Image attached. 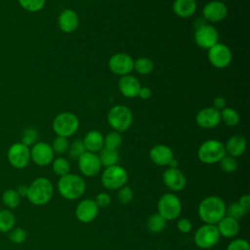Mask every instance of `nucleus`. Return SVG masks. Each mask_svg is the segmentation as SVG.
<instances>
[{"label": "nucleus", "instance_id": "33", "mask_svg": "<svg viewBox=\"0 0 250 250\" xmlns=\"http://www.w3.org/2000/svg\"><path fill=\"white\" fill-rule=\"evenodd\" d=\"M122 144V137L119 132L112 131L104 137V147L110 149H118Z\"/></svg>", "mask_w": 250, "mask_h": 250}, {"label": "nucleus", "instance_id": "5", "mask_svg": "<svg viewBox=\"0 0 250 250\" xmlns=\"http://www.w3.org/2000/svg\"><path fill=\"white\" fill-rule=\"evenodd\" d=\"M226 154L225 145L218 140L203 142L197 150V157L204 164L218 163Z\"/></svg>", "mask_w": 250, "mask_h": 250}, {"label": "nucleus", "instance_id": "18", "mask_svg": "<svg viewBox=\"0 0 250 250\" xmlns=\"http://www.w3.org/2000/svg\"><path fill=\"white\" fill-rule=\"evenodd\" d=\"M162 181L164 185L172 191H180L184 189L187 184L184 173L178 167H169L166 169L162 175Z\"/></svg>", "mask_w": 250, "mask_h": 250}, {"label": "nucleus", "instance_id": "49", "mask_svg": "<svg viewBox=\"0 0 250 250\" xmlns=\"http://www.w3.org/2000/svg\"><path fill=\"white\" fill-rule=\"evenodd\" d=\"M27 186H24V185H22V186H20L19 188H18V189H17V192L19 193V195L20 196H23V197H26V194H27Z\"/></svg>", "mask_w": 250, "mask_h": 250}, {"label": "nucleus", "instance_id": "41", "mask_svg": "<svg viewBox=\"0 0 250 250\" xmlns=\"http://www.w3.org/2000/svg\"><path fill=\"white\" fill-rule=\"evenodd\" d=\"M27 233L21 228H13L9 231V238L12 242L16 244H21L26 240Z\"/></svg>", "mask_w": 250, "mask_h": 250}, {"label": "nucleus", "instance_id": "16", "mask_svg": "<svg viewBox=\"0 0 250 250\" xmlns=\"http://www.w3.org/2000/svg\"><path fill=\"white\" fill-rule=\"evenodd\" d=\"M99 214V207L94 199L86 198L78 202L75 207L76 219L84 224L93 222Z\"/></svg>", "mask_w": 250, "mask_h": 250}, {"label": "nucleus", "instance_id": "20", "mask_svg": "<svg viewBox=\"0 0 250 250\" xmlns=\"http://www.w3.org/2000/svg\"><path fill=\"white\" fill-rule=\"evenodd\" d=\"M149 158L157 166H166L174 158V153L168 146L159 144L150 148Z\"/></svg>", "mask_w": 250, "mask_h": 250}, {"label": "nucleus", "instance_id": "42", "mask_svg": "<svg viewBox=\"0 0 250 250\" xmlns=\"http://www.w3.org/2000/svg\"><path fill=\"white\" fill-rule=\"evenodd\" d=\"M37 138H38V134L34 128H26L22 133L21 143H22L27 146H33L35 143H37L36 142Z\"/></svg>", "mask_w": 250, "mask_h": 250}, {"label": "nucleus", "instance_id": "37", "mask_svg": "<svg viewBox=\"0 0 250 250\" xmlns=\"http://www.w3.org/2000/svg\"><path fill=\"white\" fill-rule=\"evenodd\" d=\"M85 151H86V148L84 146L82 140H75L74 142H72V144L69 145V147L67 150L68 156L72 160H77Z\"/></svg>", "mask_w": 250, "mask_h": 250}, {"label": "nucleus", "instance_id": "23", "mask_svg": "<svg viewBox=\"0 0 250 250\" xmlns=\"http://www.w3.org/2000/svg\"><path fill=\"white\" fill-rule=\"evenodd\" d=\"M216 227L218 229L220 235L227 238L234 237L239 232L238 221L227 215L216 225Z\"/></svg>", "mask_w": 250, "mask_h": 250}, {"label": "nucleus", "instance_id": "9", "mask_svg": "<svg viewBox=\"0 0 250 250\" xmlns=\"http://www.w3.org/2000/svg\"><path fill=\"white\" fill-rule=\"evenodd\" d=\"M220 237L221 235L216 225L204 224L196 229L193 240L198 248L210 249L219 242Z\"/></svg>", "mask_w": 250, "mask_h": 250}, {"label": "nucleus", "instance_id": "26", "mask_svg": "<svg viewBox=\"0 0 250 250\" xmlns=\"http://www.w3.org/2000/svg\"><path fill=\"white\" fill-rule=\"evenodd\" d=\"M196 8L195 0H175L173 3V12L183 19L191 17L195 13Z\"/></svg>", "mask_w": 250, "mask_h": 250}, {"label": "nucleus", "instance_id": "21", "mask_svg": "<svg viewBox=\"0 0 250 250\" xmlns=\"http://www.w3.org/2000/svg\"><path fill=\"white\" fill-rule=\"evenodd\" d=\"M141 87L142 86L139 80L131 74L120 76V79L118 81V89L120 93L126 98L131 99L138 97Z\"/></svg>", "mask_w": 250, "mask_h": 250}, {"label": "nucleus", "instance_id": "38", "mask_svg": "<svg viewBox=\"0 0 250 250\" xmlns=\"http://www.w3.org/2000/svg\"><path fill=\"white\" fill-rule=\"evenodd\" d=\"M220 166L222 170L228 174L234 173L237 169V162L234 157L229 156V155H225L221 160H220Z\"/></svg>", "mask_w": 250, "mask_h": 250}, {"label": "nucleus", "instance_id": "12", "mask_svg": "<svg viewBox=\"0 0 250 250\" xmlns=\"http://www.w3.org/2000/svg\"><path fill=\"white\" fill-rule=\"evenodd\" d=\"M208 60L210 63L216 68L227 67L232 59L230 49L222 43H217L210 49H208Z\"/></svg>", "mask_w": 250, "mask_h": 250}, {"label": "nucleus", "instance_id": "6", "mask_svg": "<svg viewBox=\"0 0 250 250\" xmlns=\"http://www.w3.org/2000/svg\"><path fill=\"white\" fill-rule=\"evenodd\" d=\"M52 128L57 136L68 138L78 130L79 119L72 112H61L54 118Z\"/></svg>", "mask_w": 250, "mask_h": 250}, {"label": "nucleus", "instance_id": "27", "mask_svg": "<svg viewBox=\"0 0 250 250\" xmlns=\"http://www.w3.org/2000/svg\"><path fill=\"white\" fill-rule=\"evenodd\" d=\"M98 156H99L102 166H104V167L116 165L120 158L117 149H110V148H106V147H103L99 151Z\"/></svg>", "mask_w": 250, "mask_h": 250}, {"label": "nucleus", "instance_id": "48", "mask_svg": "<svg viewBox=\"0 0 250 250\" xmlns=\"http://www.w3.org/2000/svg\"><path fill=\"white\" fill-rule=\"evenodd\" d=\"M138 96L143 100H147L151 97V90L148 87H141Z\"/></svg>", "mask_w": 250, "mask_h": 250}, {"label": "nucleus", "instance_id": "50", "mask_svg": "<svg viewBox=\"0 0 250 250\" xmlns=\"http://www.w3.org/2000/svg\"><path fill=\"white\" fill-rule=\"evenodd\" d=\"M169 166L172 167V168H177V166H178V160L175 159V158H173V159L170 161Z\"/></svg>", "mask_w": 250, "mask_h": 250}, {"label": "nucleus", "instance_id": "28", "mask_svg": "<svg viewBox=\"0 0 250 250\" xmlns=\"http://www.w3.org/2000/svg\"><path fill=\"white\" fill-rule=\"evenodd\" d=\"M16 218L12 211L8 209L0 210V231L9 232L15 226Z\"/></svg>", "mask_w": 250, "mask_h": 250}, {"label": "nucleus", "instance_id": "7", "mask_svg": "<svg viewBox=\"0 0 250 250\" xmlns=\"http://www.w3.org/2000/svg\"><path fill=\"white\" fill-rule=\"evenodd\" d=\"M158 214L167 222L173 221L180 217L182 212V202L180 198L172 193H164L160 196L157 203Z\"/></svg>", "mask_w": 250, "mask_h": 250}, {"label": "nucleus", "instance_id": "11", "mask_svg": "<svg viewBox=\"0 0 250 250\" xmlns=\"http://www.w3.org/2000/svg\"><path fill=\"white\" fill-rule=\"evenodd\" d=\"M194 41L203 49H210L219 42L218 30L210 24H200L194 31Z\"/></svg>", "mask_w": 250, "mask_h": 250}, {"label": "nucleus", "instance_id": "29", "mask_svg": "<svg viewBox=\"0 0 250 250\" xmlns=\"http://www.w3.org/2000/svg\"><path fill=\"white\" fill-rule=\"evenodd\" d=\"M166 227V221L158 214H152L146 221V229L151 233H158L162 231Z\"/></svg>", "mask_w": 250, "mask_h": 250}, {"label": "nucleus", "instance_id": "10", "mask_svg": "<svg viewBox=\"0 0 250 250\" xmlns=\"http://www.w3.org/2000/svg\"><path fill=\"white\" fill-rule=\"evenodd\" d=\"M7 157L14 168L23 169L30 161V148L22 143H15L9 147Z\"/></svg>", "mask_w": 250, "mask_h": 250}, {"label": "nucleus", "instance_id": "32", "mask_svg": "<svg viewBox=\"0 0 250 250\" xmlns=\"http://www.w3.org/2000/svg\"><path fill=\"white\" fill-rule=\"evenodd\" d=\"M134 69L142 75L149 74L153 69V62L148 58H139L134 62Z\"/></svg>", "mask_w": 250, "mask_h": 250}, {"label": "nucleus", "instance_id": "22", "mask_svg": "<svg viewBox=\"0 0 250 250\" xmlns=\"http://www.w3.org/2000/svg\"><path fill=\"white\" fill-rule=\"evenodd\" d=\"M58 24L62 31L65 33L73 32L79 24L78 15L71 9H65L60 14L58 18Z\"/></svg>", "mask_w": 250, "mask_h": 250}, {"label": "nucleus", "instance_id": "46", "mask_svg": "<svg viewBox=\"0 0 250 250\" xmlns=\"http://www.w3.org/2000/svg\"><path fill=\"white\" fill-rule=\"evenodd\" d=\"M238 204L246 211L248 212L250 209V195L249 194H242L238 199Z\"/></svg>", "mask_w": 250, "mask_h": 250}, {"label": "nucleus", "instance_id": "34", "mask_svg": "<svg viewBox=\"0 0 250 250\" xmlns=\"http://www.w3.org/2000/svg\"><path fill=\"white\" fill-rule=\"evenodd\" d=\"M21 196L15 189H7L2 194V201L10 209H15L19 206Z\"/></svg>", "mask_w": 250, "mask_h": 250}, {"label": "nucleus", "instance_id": "45", "mask_svg": "<svg viewBox=\"0 0 250 250\" xmlns=\"http://www.w3.org/2000/svg\"><path fill=\"white\" fill-rule=\"evenodd\" d=\"M177 228L178 229L183 232V233H188L191 230V228H192V225L190 223V221L187 218H182V219H179L178 223H177Z\"/></svg>", "mask_w": 250, "mask_h": 250}, {"label": "nucleus", "instance_id": "1", "mask_svg": "<svg viewBox=\"0 0 250 250\" xmlns=\"http://www.w3.org/2000/svg\"><path fill=\"white\" fill-rule=\"evenodd\" d=\"M226 211L225 201L217 195L203 198L198 205V216L205 224L217 225L226 216Z\"/></svg>", "mask_w": 250, "mask_h": 250}, {"label": "nucleus", "instance_id": "2", "mask_svg": "<svg viewBox=\"0 0 250 250\" xmlns=\"http://www.w3.org/2000/svg\"><path fill=\"white\" fill-rule=\"evenodd\" d=\"M58 190L62 197L67 200H76L80 198L86 190V183L82 177L68 173L60 177L58 182Z\"/></svg>", "mask_w": 250, "mask_h": 250}, {"label": "nucleus", "instance_id": "4", "mask_svg": "<svg viewBox=\"0 0 250 250\" xmlns=\"http://www.w3.org/2000/svg\"><path fill=\"white\" fill-rule=\"evenodd\" d=\"M107 123L116 132L128 130L133 123V113L131 109L124 104L112 106L107 113Z\"/></svg>", "mask_w": 250, "mask_h": 250}, {"label": "nucleus", "instance_id": "43", "mask_svg": "<svg viewBox=\"0 0 250 250\" xmlns=\"http://www.w3.org/2000/svg\"><path fill=\"white\" fill-rule=\"evenodd\" d=\"M226 250H250V245L246 239L236 238L229 243Z\"/></svg>", "mask_w": 250, "mask_h": 250}, {"label": "nucleus", "instance_id": "31", "mask_svg": "<svg viewBox=\"0 0 250 250\" xmlns=\"http://www.w3.org/2000/svg\"><path fill=\"white\" fill-rule=\"evenodd\" d=\"M221 120L228 126H235L239 122L238 112L231 107H225L220 111Z\"/></svg>", "mask_w": 250, "mask_h": 250}, {"label": "nucleus", "instance_id": "25", "mask_svg": "<svg viewBox=\"0 0 250 250\" xmlns=\"http://www.w3.org/2000/svg\"><path fill=\"white\" fill-rule=\"evenodd\" d=\"M86 151L97 153L104 147V136L97 130L89 131L82 140Z\"/></svg>", "mask_w": 250, "mask_h": 250}, {"label": "nucleus", "instance_id": "30", "mask_svg": "<svg viewBox=\"0 0 250 250\" xmlns=\"http://www.w3.org/2000/svg\"><path fill=\"white\" fill-rule=\"evenodd\" d=\"M52 168L56 175L62 177L68 173H70V163L64 157H57L52 161Z\"/></svg>", "mask_w": 250, "mask_h": 250}, {"label": "nucleus", "instance_id": "47", "mask_svg": "<svg viewBox=\"0 0 250 250\" xmlns=\"http://www.w3.org/2000/svg\"><path fill=\"white\" fill-rule=\"evenodd\" d=\"M226 99L224 97H217L213 101V107H215L218 110H222L226 107Z\"/></svg>", "mask_w": 250, "mask_h": 250}, {"label": "nucleus", "instance_id": "3", "mask_svg": "<svg viewBox=\"0 0 250 250\" xmlns=\"http://www.w3.org/2000/svg\"><path fill=\"white\" fill-rule=\"evenodd\" d=\"M53 193L54 188L51 181L45 177H39L28 186L26 197L33 205L42 206L49 203Z\"/></svg>", "mask_w": 250, "mask_h": 250}, {"label": "nucleus", "instance_id": "44", "mask_svg": "<svg viewBox=\"0 0 250 250\" xmlns=\"http://www.w3.org/2000/svg\"><path fill=\"white\" fill-rule=\"evenodd\" d=\"M110 196L106 192H100L97 194L95 198V202L97 203L99 208H105L110 204Z\"/></svg>", "mask_w": 250, "mask_h": 250}, {"label": "nucleus", "instance_id": "8", "mask_svg": "<svg viewBox=\"0 0 250 250\" xmlns=\"http://www.w3.org/2000/svg\"><path fill=\"white\" fill-rule=\"evenodd\" d=\"M128 181L127 171L120 165L105 167L102 173L101 182L104 188L109 190H116L126 185Z\"/></svg>", "mask_w": 250, "mask_h": 250}, {"label": "nucleus", "instance_id": "40", "mask_svg": "<svg viewBox=\"0 0 250 250\" xmlns=\"http://www.w3.org/2000/svg\"><path fill=\"white\" fill-rule=\"evenodd\" d=\"M246 213L247 212L238 204V202H232L231 204H229V206L227 207V211H226L227 216L231 217L237 221L242 217H244Z\"/></svg>", "mask_w": 250, "mask_h": 250}, {"label": "nucleus", "instance_id": "35", "mask_svg": "<svg viewBox=\"0 0 250 250\" xmlns=\"http://www.w3.org/2000/svg\"><path fill=\"white\" fill-rule=\"evenodd\" d=\"M51 147L54 151V153L57 154H63L65 152H67L68 147H69V142L67 140V138L64 137H61V136H57L52 144H51Z\"/></svg>", "mask_w": 250, "mask_h": 250}, {"label": "nucleus", "instance_id": "24", "mask_svg": "<svg viewBox=\"0 0 250 250\" xmlns=\"http://www.w3.org/2000/svg\"><path fill=\"white\" fill-rule=\"evenodd\" d=\"M226 153L232 157H238L242 155L246 149V140L241 135L231 136L225 145Z\"/></svg>", "mask_w": 250, "mask_h": 250}, {"label": "nucleus", "instance_id": "15", "mask_svg": "<svg viewBox=\"0 0 250 250\" xmlns=\"http://www.w3.org/2000/svg\"><path fill=\"white\" fill-rule=\"evenodd\" d=\"M78 168L86 177H94L98 175L102 169V164L97 153L85 151L78 159Z\"/></svg>", "mask_w": 250, "mask_h": 250}, {"label": "nucleus", "instance_id": "36", "mask_svg": "<svg viewBox=\"0 0 250 250\" xmlns=\"http://www.w3.org/2000/svg\"><path fill=\"white\" fill-rule=\"evenodd\" d=\"M20 6L27 12L36 13L43 9L46 0H18Z\"/></svg>", "mask_w": 250, "mask_h": 250}, {"label": "nucleus", "instance_id": "39", "mask_svg": "<svg viewBox=\"0 0 250 250\" xmlns=\"http://www.w3.org/2000/svg\"><path fill=\"white\" fill-rule=\"evenodd\" d=\"M133 198H134V192L130 187L125 185L118 189L117 199L122 205L129 204L133 200Z\"/></svg>", "mask_w": 250, "mask_h": 250}, {"label": "nucleus", "instance_id": "19", "mask_svg": "<svg viewBox=\"0 0 250 250\" xmlns=\"http://www.w3.org/2000/svg\"><path fill=\"white\" fill-rule=\"evenodd\" d=\"M202 14L205 20L211 22H219L223 21L228 15V7L219 0L210 1L203 7Z\"/></svg>", "mask_w": 250, "mask_h": 250}, {"label": "nucleus", "instance_id": "13", "mask_svg": "<svg viewBox=\"0 0 250 250\" xmlns=\"http://www.w3.org/2000/svg\"><path fill=\"white\" fill-rule=\"evenodd\" d=\"M108 67L112 73L118 76L130 74L134 69V61L128 54L117 53L110 57Z\"/></svg>", "mask_w": 250, "mask_h": 250}, {"label": "nucleus", "instance_id": "14", "mask_svg": "<svg viewBox=\"0 0 250 250\" xmlns=\"http://www.w3.org/2000/svg\"><path fill=\"white\" fill-rule=\"evenodd\" d=\"M54 151L51 145L45 142H37L30 148V160L38 166H47L54 160Z\"/></svg>", "mask_w": 250, "mask_h": 250}, {"label": "nucleus", "instance_id": "17", "mask_svg": "<svg viewBox=\"0 0 250 250\" xmlns=\"http://www.w3.org/2000/svg\"><path fill=\"white\" fill-rule=\"evenodd\" d=\"M196 124L203 129H212L221 122L220 110L213 106H208L200 109L195 116Z\"/></svg>", "mask_w": 250, "mask_h": 250}]
</instances>
